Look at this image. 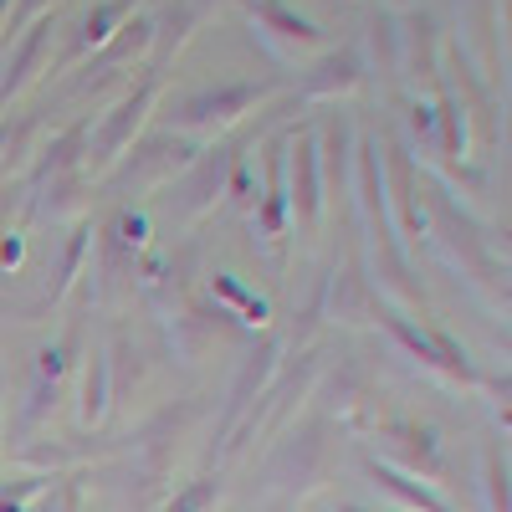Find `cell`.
Masks as SVG:
<instances>
[{"instance_id":"cell-1","label":"cell","mask_w":512,"mask_h":512,"mask_svg":"<svg viewBox=\"0 0 512 512\" xmlns=\"http://www.w3.org/2000/svg\"><path fill=\"white\" fill-rule=\"evenodd\" d=\"M149 103H154V82H144L134 98H123V103L113 108V118L98 128V139L88 144V169H93V175H103L108 164H118V154L128 149V139L139 134V123H144Z\"/></svg>"},{"instance_id":"cell-2","label":"cell","mask_w":512,"mask_h":512,"mask_svg":"<svg viewBox=\"0 0 512 512\" xmlns=\"http://www.w3.org/2000/svg\"><path fill=\"white\" fill-rule=\"evenodd\" d=\"M262 93H267V88H246V82H236V88H221V93H195V98H185V108H180L175 118L190 123V128H226L231 118H241Z\"/></svg>"},{"instance_id":"cell-3","label":"cell","mask_w":512,"mask_h":512,"mask_svg":"<svg viewBox=\"0 0 512 512\" xmlns=\"http://www.w3.org/2000/svg\"><path fill=\"white\" fill-rule=\"evenodd\" d=\"M318 159H313V144L303 139L297 144V164H292V205L297 216H303L308 226H318Z\"/></svg>"},{"instance_id":"cell-4","label":"cell","mask_w":512,"mask_h":512,"mask_svg":"<svg viewBox=\"0 0 512 512\" xmlns=\"http://www.w3.org/2000/svg\"><path fill=\"white\" fill-rule=\"evenodd\" d=\"M47 41H52V21H41L36 31H31V41H26V47H21V57H16V67L6 72V82H0V108H6L21 88H26V82H31V72H36V62L41 57H47Z\"/></svg>"},{"instance_id":"cell-5","label":"cell","mask_w":512,"mask_h":512,"mask_svg":"<svg viewBox=\"0 0 512 512\" xmlns=\"http://www.w3.org/2000/svg\"><path fill=\"white\" fill-rule=\"evenodd\" d=\"M256 16H262L282 41H297V47H318V26L303 21V16H292V11H282L277 0H262V6H256Z\"/></svg>"},{"instance_id":"cell-6","label":"cell","mask_w":512,"mask_h":512,"mask_svg":"<svg viewBox=\"0 0 512 512\" xmlns=\"http://www.w3.org/2000/svg\"><path fill=\"white\" fill-rule=\"evenodd\" d=\"M369 477H374V487L395 492V497H400V502H410V507H425V512H456V507H446L441 497H431L425 487H410V477L390 472V466H369Z\"/></svg>"},{"instance_id":"cell-7","label":"cell","mask_w":512,"mask_h":512,"mask_svg":"<svg viewBox=\"0 0 512 512\" xmlns=\"http://www.w3.org/2000/svg\"><path fill=\"white\" fill-rule=\"evenodd\" d=\"M318 72H323V77L308 82V93H333V88H354V82H359V62H354V57H333V62H323Z\"/></svg>"},{"instance_id":"cell-8","label":"cell","mask_w":512,"mask_h":512,"mask_svg":"<svg viewBox=\"0 0 512 512\" xmlns=\"http://www.w3.org/2000/svg\"><path fill=\"white\" fill-rule=\"evenodd\" d=\"M108 359H93V369H88V395H82V420H98L103 410H108Z\"/></svg>"},{"instance_id":"cell-9","label":"cell","mask_w":512,"mask_h":512,"mask_svg":"<svg viewBox=\"0 0 512 512\" xmlns=\"http://www.w3.org/2000/svg\"><path fill=\"white\" fill-rule=\"evenodd\" d=\"M128 6H134V0H118V6H103V11H93L88 16V41H108V26L128 11Z\"/></svg>"},{"instance_id":"cell-10","label":"cell","mask_w":512,"mask_h":512,"mask_svg":"<svg viewBox=\"0 0 512 512\" xmlns=\"http://www.w3.org/2000/svg\"><path fill=\"white\" fill-rule=\"evenodd\" d=\"M507 472L497 466V456H487V492H492V512H507Z\"/></svg>"},{"instance_id":"cell-11","label":"cell","mask_w":512,"mask_h":512,"mask_svg":"<svg viewBox=\"0 0 512 512\" xmlns=\"http://www.w3.org/2000/svg\"><path fill=\"white\" fill-rule=\"evenodd\" d=\"M88 241H93V231L82 226V231H77V241H72V251H67V262H62V287L77 277V262H82V251H88ZM62 287H57V292H62Z\"/></svg>"},{"instance_id":"cell-12","label":"cell","mask_w":512,"mask_h":512,"mask_svg":"<svg viewBox=\"0 0 512 512\" xmlns=\"http://www.w3.org/2000/svg\"><path fill=\"white\" fill-rule=\"evenodd\" d=\"M210 497H216V482H205V487H195L190 497H180V507H169V512H200Z\"/></svg>"},{"instance_id":"cell-13","label":"cell","mask_w":512,"mask_h":512,"mask_svg":"<svg viewBox=\"0 0 512 512\" xmlns=\"http://www.w3.org/2000/svg\"><path fill=\"white\" fill-rule=\"evenodd\" d=\"M0 512H21V502H11V497H0Z\"/></svg>"},{"instance_id":"cell-14","label":"cell","mask_w":512,"mask_h":512,"mask_svg":"<svg viewBox=\"0 0 512 512\" xmlns=\"http://www.w3.org/2000/svg\"><path fill=\"white\" fill-rule=\"evenodd\" d=\"M6 6H11V0H0V16H6Z\"/></svg>"},{"instance_id":"cell-15","label":"cell","mask_w":512,"mask_h":512,"mask_svg":"<svg viewBox=\"0 0 512 512\" xmlns=\"http://www.w3.org/2000/svg\"><path fill=\"white\" fill-rule=\"evenodd\" d=\"M344 512H359V507H344Z\"/></svg>"}]
</instances>
